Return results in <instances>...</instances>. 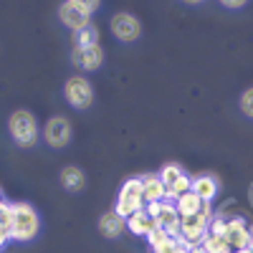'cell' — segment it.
<instances>
[{
  "label": "cell",
  "mask_w": 253,
  "mask_h": 253,
  "mask_svg": "<svg viewBox=\"0 0 253 253\" xmlns=\"http://www.w3.org/2000/svg\"><path fill=\"white\" fill-rule=\"evenodd\" d=\"M41 218L31 203H10V241L28 243L38 236Z\"/></svg>",
  "instance_id": "6da1fadb"
},
{
  "label": "cell",
  "mask_w": 253,
  "mask_h": 253,
  "mask_svg": "<svg viewBox=\"0 0 253 253\" xmlns=\"http://www.w3.org/2000/svg\"><path fill=\"white\" fill-rule=\"evenodd\" d=\"M213 208L210 203L203 205V213L193 215V218H180V236L177 241L185 246V248H193V246H200L205 233H208V225H210V218H213Z\"/></svg>",
  "instance_id": "7a4b0ae2"
},
{
  "label": "cell",
  "mask_w": 253,
  "mask_h": 253,
  "mask_svg": "<svg viewBox=\"0 0 253 253\" xmlns=\"http://www.w3.org/2000/svg\"><path fill=\"white\" fill-rule=\"evenodd\" d=\"M99 8V3L94 0H69V3H63L58 8V15H61V23L71 28L74 33L91 26V13Z\"/></svg>",
  "instance_id": "3957f363"
},
{
  "label": "cell",
  "mask_w": 253,
  "mask_h": 253,
  "mask_svg": "<svg viewBox=\"0 0 253 253\" xmlns=\"http://www.w3.org/2000/svg\"><path fill=\"white\" fill-rule=\"evenodd\" d=\"M8 132L10 137L15 139V144L20 147H33L36 139H38V124H36V117L26 109H18L10 114L8 119Z\"/></svg>",
  "instance_id": "277c9868"
},
{
  "label": "cell",
  "mask_w": 253,
  "mask_h": 253,
  "mask_svg": "<svg viewBox=\"0 0 253 253\" xmlns=\"http://www.w3.org/2000/svg\"><path fill=\"white\" fill-rule=\"evenodd\" d=\"M139 210H144V198H142V182L139 177H129L122 190H119V198H117V205H114V213L119 218H129L134 213H139Z\"/></svg>",
  "instance_id": "5b68a950"
},
{
  "label": "cell",
  "mask_w": 253,
  "mask_h": 253,
  "mask_svg": "<svg viewBox=\"0 0 253 253\" xmlns=\"http://www.w3.org/2000/svg\"><path fill=\"white\" fill-rule=\"evenodd\" d=\"M157 177H160V182L165 187V198L170 203H175L180 195L190 193V182H193V177H187L180 165H165Z\"/></svg>",
  "instance_id": "8992f818"
},
{
  "label": "cell",
  "mask_w": 253,
  "mask_h": 253,
  "mask_svg": "<svg viewBox=\"0 0 253 253\" xmlns=\"http://www.w3.org/2000/svg\"><path fill=\"white\" fill-rule=\"evenodd\" d=\"M144 210L155 218L157 228L165 230V233H170V236H180V215H177V210H175V203L170 200H160V203H150V205H144Z\"/></svg>",
  "instance_id": "52a82bcc"
},
{
  "label": "cell",
  "mask_w": 253,
  "mask_h": 253,
  "mask_svg": "<svg viewBox=\"0 0 253 253\" xmlns=\"http://www.w3.org/2000/svg\"><path fill=\"white\" fill-rule=\"evenodd\" d=\"M223 241H225V246H228L230 253H241L253 241V228L246 223V218H238V215L236 218H228Z\"/></svg>",
  "instance_id": "ba28073f"
},
{
  "label": "cell",
  "mask_w": 253,
  "mask_h": 253,
  "mask_svg": "<svg viewBox=\"0 0 253 253\" xmlns=\"http://www.w3.org/2000/svg\"><path fill=\"white\" fill-rule=\"evenodd\" d=\"M63 96H66V101L71 104L74 109H86V107H91V101H94V89H91L89 79L71 76L66 81V86H63Z\"/></svg>",
  "instance_id": "9c48e42d"
},
{
  "label": "cell",
  "mask_w": 253,
  "mask_h": 253,
  "mask_svg": "<svg viewBox=\"0 0 253 253\" xmlns=\"http://www.w3.org/2000/svg\"><path fill=\"white\" fill-rule=\"evenodd\" d=\"M43 139L56 147V150H61V147H66L71 142V124L66 117H51L43 126Z\"/></svg>",
  "instance_id": "30bf717a"
},
{
  "label": "cell",
  "mask_w": 253,
  "mask_h": 253,
  "mask_svg": "<svg viewBox=\"0 0 253 253\" xmlns=\"http://www.w3.org/2000/svg\"><path fill=\"white\" fill-rule=\"evenodd\" d=\"M112 33L122 41V43H132V41L139 38L142 26H139V20L132 13H117L112 18Z\"/></svg>",
  "instance_id": "8fae6325"
},
{
  "label": "cell",
  "mask_w": 253,
  "mask_h": 253,
  "mask_svg": "<svg viewBox=\"0 0 253 253\" xmlns=\"http://www.w3.org/2000/svg\"><path fill=\"white\" fill-rule=\"evenodd\" d=\"M126 223V230H129L132 236H137V238H150L155 230H157V223H155V218L147 213V210H139V213H134V215H129L124 220Z\"/></svg>",
  "instance_id": "7c38bea8"
},
{
  "label": "cell",
  "mask_w": 253,
  "mask_h": 253,
  "mask_svg": "<svg viewBox=\"0 0 253 253\" xmlns=\"http://www.w3.org/2000/svg\"><path fill=\"white\" fill-rule=\"evenodd\" d=\"M74 63L81 66L84 71H96L104 63V51L101 46H91V48H76L74 51Z\"/></svg>",
  "instance_id": "4fadbf2b"
},
{
  "label": "cell",
  "mask_w": 253,
  "mask_h": 253,
  "mask_svg": "<svg viewBox=\"0 0 253 253\" xmlns=\"http://www.w3.org/2000/svg\"><path fill=\"white\" fill-rule=\"evenodd\" d=\"M190 190L203 200V203H213L218 198V180L213 175H200V177H193L190 182Z\"/></svg>",
  "instance_id": "5bb4252c"
},
{
  "label": "cell",
  "mask_w": 253,
  "mask_h": 253,
  "mask_svg": "<svg viewBox=\"0 0 253 253\" xmlns=\"http://www.w3.org/2000/svg\"><path fill=\"white\" fill-rule=\"evenodd\" d=\"M139 182H142V198H144V205L167 200V198H165V187H162V182H160L157 175H144V177H139Z\"/></svg>",
  "instance_id": "9a60e30c"
},
{
  "label": "cell",
  "mask_w": 253,
  "mask_h": 253,
  "mask_svg": "<svg viewBox=\"0 0 253 253\" xmlns=\"http://www.w3.org/2000/svg\"><path fill=\"white\" fill-rule=\"evenodd\" d=\"M203 200L190 190V193H185V195H180L177 200H175V210H177V215L180 218H193V215H198V213H203Z\"/></svg>",
  "instance_id": "2e32d148"
},
{
  "label": "cell",
  "mask_w": 253,
  "mask_h": 253,
  "mask_svg": "<svg viewBox=\"0 0 253 253\" xmlns=\"http://www.w3.org/2000/svg\"><path fill=\"white\" fill-rule=\"evenodd\" d=\"M147 246H150V253H172L180 246V241L175 236H170V233H165V230L157 228L155 233L147 238Z\"/></svg>",
  "instance_id": "e0dca14e"
},
{
  "label": "cell",
  "mask_w": 253,
  "mask_h": 253,
  "mask_svg": "<svg viewBox=\"0 0 253 253\" xmlns=\"http://www.w3.org/2000/svg\"><path fill=\"white\" fill-rule=\"evenodd\" d=\"M99 230L107 238H119L124 230H126V223H124V218H119L114 210L112 213H107V215H101V220H99Z\"/></svg>",
  "instance_id": "ac0fdd59"
},
{
  "label": "cell",
  "mask_w": 253,
  "mask_h": 253,
  "mask_svg": "<svg viewBox=\"0 0 253 253\" xmlns=\"http://www.w3.org/2000/svg\"><path fill=\"white\" fill-rule=\"evenodd\" d=\"M61 185L69 190V193H76V190L84 187V172L79 167H63L61 170Z\"/></svg>",
  "instance_id": "d6986e66"
},
{
  "label": "cell",
  "mask_w": 253,
  "mask_h": 253,
  "mask_svg": "<svg viewBox=\"0 0 253 253\" xmlns=\"http://www.w3.org/2000/svg\"><path fill=\"white\" fill-rule=\"evenodd\" d=\"M74 41H76V48H91V46H99V33L94 26H86L74 33Z\"/></svg>",
  "instance_id": "ffe728a7"
},
{
  "label": "cell",
  "mask_w": 253,
  "mask_h": 253,
  "mask_svg": "<svg viewBox=\"0 0 253 253\" xmlns=\"http://www.w3.org/2000/svg\"><path fill=\"white\" fill-rule=\"evenodd\" d=\"M10 241V203H0V248Z\"/></svg>",
  "instance_id": "44dd1931"
},
{
  "label": "cell",
  "mask_w": 253,
  "mask_h": 253,
  "mask_svg": "<svg viewBox=\"0 0 253 253\" xmlns=\"http://www.w3.org/2000/svg\"><path fill=\"white\" fill-rule=\"evenodd\" d=\"M200 246L205 248V253H225V251H228L225 241H223L220 236H213V233H205V238H203Z\"/></svg>",
  "instance_id": "7402d4cb"
},
{
  "label": "cell",
  "mask_w": 253,
  "mask_h": 253,
  "mask_svg": "<svg viewBox=\"0 0 253 253\" xmlns=\"http://www.w3.org/2000/svg\"><path fill=\"white\" fill-rule=\"evenodd\" d=\"M241 109H243V114H246L248 119H253V86L243 91V96H241Z\"/></svg>",
  "instance_id": "603a6c76"
},
{
  "label": "cell",
  "mask_w": 253,
  "mask_h": 253,
  "mask_svg": "<svg viewBox=\"0 0 253 253\" xmlns=\"http://www.w3.org/2000/svg\"><path fill=\"white\" fill-rule=\"evenodd\" d=\"M187 253H205L203 246H193V248H187Z\"/></svg>",
  "instance_id": "cb8c5ba5"
},
{
  "label": "cell",
  "mask_w": 253,
  "mask_h": 253,
  "mask_svg": "<svg viewBox=\"0 0 253 253\" xmlns=\"http://www.w3.org/2000/svg\"><path fill=\"white\" fill-rule=\"evenodd\" d=\"M225 8H243V3H238V0H236V3H233V0H228Z\"/></svg>",
  "instance_id": "d4e9b609"
},
{
  "label": "cell",
  "mask_w": 253,
  "mask_h": 253,
  "mask_svg": "<svg viewBox=\"0 0 253 253\" xmlns=\"http://www.w3.org/2000/svg\"><path fill=\"white\" fill-rule=\"evenodd\" d=\"M172 253H187V248H185V246H182V243H180V246H177V248H175V251H172Z\"/></svg>",
  "instance_id": "484cf974"
},
{
  "label": "cell",
  "mask_w": 253,
  "mask_h": 253,
  "mask_svg": "<svg viewBox=\"0 0 253 253\" xmlns=\"http://www.w3.org/2000/svg\"><path fill=\"white\" fill-rule=\"evenodd\" d=\"M246 251H248V253H253V241L248 243V248H246Z\"/></svg>",
  "instance_id": "4316f807"
},
{
  "label": "cell",
  "mask_w": 253,
  "mask_h": 253,
  "mask_svg": "<svg viewBox=\"0 0 253 253\" xmlns=\"http://www.w3.org/2000/svg\"><path fill=\"white\" fill-rule=\"evenodd\" d=\"M251 198H253V185H251Z\"/></svg>",
  "instance_id": "83f0119b"
},
{
  "label": "cell",
  "mask_w": 253,
  "mask_h": 253,
  "mask_svg": "<svg viewBox=\"0 0 253 253\" xmlns=\"http://www.w3.org/2000/svg\"><path fill=\"white\" fill-rule=\"evenodd\" d=\"M0 203H3V195H0Z\"/></svg>",
  "instance_id": "f1b7e54d"
},
{
  "label": "cell",
  "mask_w": 253,
  "mask_h": 253,
  "mask_svg": "<svg viewBox=\"0 0 253 253\" xmlns=\"http://www.w3.org/2000/svg\"><path fill=\"white\" fill-rule=\"evenodd\" d=\"M241 253H248V251H241Z\"/></svg>",
  "instance_id": "f546056e"
},
{
  "label": "cell",
  "mask_w": 253,
  "mask_h": 253,
  "mask_svg": "<svg viewBox=\"0 0 253 253\" xmlns=\"http://www.w3.org/2000/svg\"><path fill=\"white\" fill-rule=\"evenodd\" d=\"M225 253H230V251H225Z\"/></svg>",
  "instance_id": "4dcf8cb0"
}]
</instances>
